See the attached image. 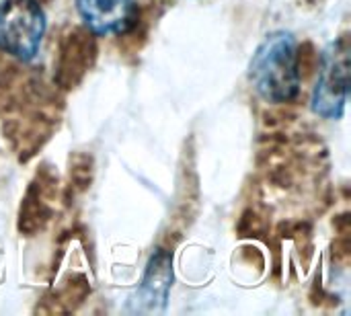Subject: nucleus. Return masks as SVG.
<instances>
[{"label":"nucleus","mask_w":351,"mask_h":316,"mask_svg":"<svg viewBox=\"0 0 351 316\" xmlns=\"http://www.w3.org/2000/svg\"><path fill=\"white\" fill-rule=\"evenodd\" d=\"M97 60V39L95 35L82 27H70L62 33L58 41L56 68H53V84L62 90H70L82 82L86 72L93 68Z\"/></svg>","instance_id":"obj_4"},{"label":"nucleus","mask_w":351,"mask_h":316,"mask_svg":"<svg viewBox=\"0 0 351 316\" xmlns=\"http://www.w3.org/2000/svg\"><path fill=\"white\" fill-rule=\"evenodd\" d=\"M173 282V265L171 255L162 249H158L142 278V284L132 298L136 313H162L167 308V298Z\"/></svg>","instance_id":"obj_7"},{"label":"nucleus","mask_w":351,"mask_h":316,"mask_svg":"<svg viewBox=\"0 0 351 316\" xmlns=\"http://www.w3.org/2000/svg\"><path fill=\"white\" fill-rule=\"evenodd\" d=\"M45 12L37 0L0 2V49L19 62H31L39 53L45 35Z\"/></svg>","instance_id":"obj_2"},{"label":"nucleus","mask_w":351,"mask_h":316,"mask_svg":"<svg viewBox=\"0 0 351 316\" xmlns=\"http://www.w3.org/2000/svg\"><path fill=\"white\" fill-rule=\"evenodd\" d=\"M93 177V160L90 156L78 154L74 160L70 158V187L76 191H84L90 185Z\"/></svg>","instance_id":"obj_9"},{"label":"nucleus","mask_w":351,"mask_h":316,"mask_svg":"<svg viewBox=\"0 0 351 316\" xmlns=\"http://www.w3.org/2000/svg\"><path fill=\"white\" fill-rule=\"evenodd\" d=\"M88 294H90L88 280L80 274L70 276L66 282H62V286L58 290L51 292V296L45 298L47 302H51V306L45 311L47 313H72L84 302V298Z\"/></svg>","instance_id":"obj_8"},{"label":"nucleus","mask_w":351,"mask_h":316,"mask_svg":"<svg viewBox=\"0 0 351 316\" xmlns=\"http://www.w3.org/2000/svg\"><path fill=\"white\" fill-rule=\"evenodd\" d=\"M37 2H45V0H37Z\"/></svg>","instance_id":"obj_10"},{"label":"nucleus","mask_w":351,"mask_h":316,"mask_svg":"<svg viewBox=\"0 0 351 316\" xmlns=\"http://www.w3.org/2000/svg\"><path fill=\"white\" fill-rule=\"evenodd\" d=\"M58 175L45 165L41 167L27 187V193L19 208V232L23 236H35L47 228L56 212Z\"/></svg>","instance_id":"obj_5"},{"label":"nucleus","mask_w":351,"mask_h":316,"mask_svg":"<svg viewBox=\"0 0 351 316\" xmlns=\"http://www.w3.org/2000/svg\"><path fill=\"white\" fill-rule=\"evenodd\" d=\"M249 80L267 103H290L300 93L298 41L290 31H274L255 49L249 64Z\"/></svg>","instance_id":"obj_1"},{"label":"nucleus","mask_w":351,"mask_h":316,"mask_svg":"<svg viewBox=\"0 0 351 316\" xmlns=\"http://www.w3.org/2000/svg\"><path fill=\"white\" fill-rule=\"evenodd\" d=\"M82 25L93 35H121L138 23L136 0H76Z\"/></svg>","instance_id":"obj_6"},{"label":"nucleus","mask_w":351,"mask_h":316,"mask_svg":"<svg viewBox=\"0 0 351 316\" xmlns=\"http://www.w3.org/2000/svg\"><path fill=\"white\" fill-rule=\"evenodd\" d=\"M319 80L313 90V111L323 119H341L350 93V41L341 35L323 51Z\"/></svg>","instance_id":"obj_3"}]
</instances>
